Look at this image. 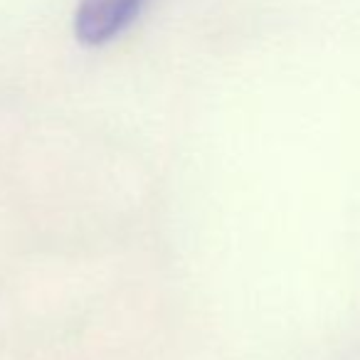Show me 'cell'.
Here are the masks:
<instances>
[{"mask_svg":"<svg viewBox=\"0 0 360 360\" xmlns=\"http://www.w3.org/2000/svg\"><path fill=\"white\" fill-rule=\"evenodd\" d=\"M148 0H79L75 37L86 47H104L119 40L143 15Z\"/></svg>","mask_w":360,"mask_h":360,"instance_id":"6da1fadb","label":"cell"}]
</instances>
